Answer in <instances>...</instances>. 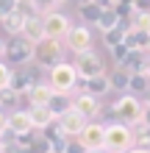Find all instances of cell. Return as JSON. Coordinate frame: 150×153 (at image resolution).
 <instances>
[{"mask_svg":"<svg viewBox=\"0 0 150 153\" xmlns=\"http://www.w3.org/2000/svg\"><path fill=\"white\" fill-rule=\"evenodd\" d=\"M78 73H75V64L69 61H61L53 70H47V86L53 89L56 95H72L78 89Z\"/></svg>","mask_w":150,"mask_h":153,"instance_id":"cell-1","label":"cell"},{"mask_svg":"<svg viewBox=\"0 0 150 153\" xmlns=\"http://www.w3.org/2000/svg\"><path fill=\"white\" fill-rule=\"evenodd\" d=\"M136 145L134 131L125 123H109L106 125V153H128Z\"/></svg>","mask_w":150,"mask_h":153,"instance_id":"cell-2","label":"cell"},{"mask_svg":"<svg viewBox=\"0 0 150 153\" xmlns=\"http://www.w3.org/2000/svg\"><path fill=\"white\" fill-rule=\"evenodd\" d=\"M64 56V42L58 39H45L39 45H33V64L42 67V70H53L56 64H61Z\"/></svg>","mask_w":150,"mask_h":153,"instance_id":"cell-3","label":"cell"},{"mask_svg":"<svg viewBox=\"0 0 150 153\" xmlns=\"http://www.w3.org/2000/svg\"><path fill=\"white\" fill-rule=\"evenodd\" d=\"M142 111H145V106L139 103V97H134V95H120L117 100H114V106H111V114L120 117V123H125V125H134L139 117H142Z\"/></svg>","mask_w":150,"mask_h":153,"instance_id":"cell-4","label":"cell"},{"mask_svg":"<svg viewBox=\"0 0 150 153\" xmlns=\"http://www.w3.org/2000/svg\"><path fill=\"white\" fill-rule=\"evenodd\" d=\"M6 64L8 67H22V64H28V61H33V45L28 39H22V36H11V42L6 45Z\"/></svg>","mask_w":150,"mask_h":153,"instance_id":"cell-5","label":"cell"},{"mask_svg":"<svg viewBox=\"0 0 150 153\" xmlns=\"http://www.w3.org/2000/svg\"><path fill=\"white\" fill-rule=\"evenodd\" d=\"M75 73H78V78H83V81H89V78H98V75H106L103 59H100L95 50L78 53V59H75Z\"/></svg>","mask_w":150,"mask_h":153,"instance_id":"cell-6","label":"cell"},{"mask_svg":"<svg viewBox=\"0 0 150 153\" xmlns=\"http://www.w3.org/2000/svg\"><path fill=\"white\" fill-rule=\"evenodd\" d=\"M78 142L86 148V153H95V150H106V125L103 123H86V128L78 134Z\"/></svg>","mask_w":150,"mask_h":153,"instance_id":"cell-7","label":"cell"},{"mask_svg":"<svg viewBox=\"0 0 150 153\" xmlns=\"http://www.w3.org/2000/svg\"><path fill=\"white\" fill-rule=\"evenodd\" d=\"M42 22H45V36H47V39H58V42H64V36L69 33V28H72L69 17L61 14V11L45 14V17H42Z\"/></svg>","mask_w":150,"mask_h":153,"instance_id":"cell-8","label":"cell"},{"mask_svg":"<svg viewBox=\"0 0 150 153\" xmlns=\"http://www.w3.org/2000/svg\"><path fill=\"white\" fill-rule=\"evenodd\" d=\"M64 48H69L75 56H78V53L92 50V31L86 28V25H72L69 33L64 36Z\"/></svg>","mask_w":150,"mask_h":153,"instance_id":"cell-9","label":"cell"},{"mask_svg":"<svg viewBox=\"0 0 150 153\" xmlns=\"http://www.w3.org/2000/svg\"><path fill=\"white\" fill-rule=\"evenodd\" d=\"M72 109L81 114L86 123H89L92 117L100 114V100H98V97H92V95H86L83 89H78V92L72 95Z\"/></svg>","mask_w":150,"mask_h":153,"instance_id":"cell-10","label":"cell"},{"mask_svg":"<svg viewBox=\"0 0 150 153\" xmlns=\"http://www.w3.org/2000/svg\"><path fill=\"white\" fill-rule=\"evenodd\" d=\"M56 123L61 125V131H64L67 137H72V139H78V134H81V131L86 128V120H83V117L78 114L75 109H69L67 114H61Z\"/></svg>","mask_w":150,"mask_h":153,"instance_id":"cell-11","label":"cell"},{"mask_svg":"<svg viewBox=\"0 0 150 153\" xmlns=\"http://www.w3.org/2000/svg\"><path fill=\"white\" fill-rule=\"evenodd\" d=\"M8 131L14 134V137H31L33 134V125H31V117L28 111H11L8 114Z\"/></svg>","mask_w":150,"mask_h":153,"instance_id":"cell-12","label":"cell"},{"mask_svg":"<svg viewBox=\"0 0 150 153\" xmlns=\"http://www.w3.org/2000/svg\"><path fill=\"white\" fill-rule=\"evenodd\" d=\"M22 39H28L31 45H39V42H45V22H42V17H31V20H25V28L20 33Z\"/></svg>","mask_w":150,"mask_h":153,"instance_id":"cell-13","label":"cell"},{"mask_svg":"<svg viewBox=\"0 0 150 153\" xmlns=\"http://www.w3.org/2000/svg\"><path fill=\"white\" fill-rule=\"evenodd\" d=\"M28 117H31L33 131H45L50 123H56V117L50 114L47 106H28Z\"/></svg>","mask_w":150,"mask_h":153,"instance_id":"cell-14","label":"cell"},{"mask_svg":"<svg viewBox=\"0 0 150 153\" xmlns=\"http://www.w3.org/2000/svg\"><path fill=\"white\" fill-rule=\"evenodd\" d=\"M83 92L86 95H92V97H103V95H109L111 92V81H109V73L106 75H98V78H89V81H83Z\"/></svg>","mask_w":150,"mask_h":153,"instance_id":"cell-15","label":"cell"},{"mask_svg":"<svg viewBox=\"0 0 150 153\" xmlns=\"http://www.w3.org/2000/svg\"><path fill=\"white\" fill-rule=\"evenodd\" d=\"M28 103L31 106H47L50 103V97H53V89L47 86V81H39V84H33L31 89H28Z\"/></svg>","mask_w":150,"mask_h":153,"instance_id":"cell-16","label":"cell"},{"mask_svg":"<svg viewBox=\"0 0 150 153\" xmlns=\"http://www.w3.org/2000/svg\"><path fill=\"white\" fill-rule=\"evenodd\" d=\"M147 33L142 31H136V28H128L125 31V39H122V45L131 50V53H147Z\"/></svg>","mask_w":150,"mask_h":153,"instance_id":"cell-17","label":"cell"},{"mask_svg":"<svg viewBox=\"0 0 150 153\" xmlns=\"http://www.w3.org/2000/svg\"><path fill=\"white\" fill-rule=\"evenodd\" d=\"M33 84H39L33 73H22V70H14V73H11V84H8V86H11L17 95H28V89H31Z\"/></svg>","mask_w":150,"mask_h":153,"instance_id":"cell-18","label":"cell"},{"mask_svg":"<svg viewBox=\"0 0 150 153\" xmlns=\"http://www.w3.org/2000/svg\"><path fill=\"white\" fill-rule=\"evenodd\" d=\"M47 109H50V114L58 120L61 114H67L69 109H72V95H56V92H53L50 103H47Z\"/></svg>","mask_w":150,"mask_h":153,"instance_id":"cell-19","label":"cell"},{"mask_svg":"<svg viewBox=\"0 0 150 153\" xmlns=\"http://www.w3.org/2000/svg\"><path fill=\"white\" fill-rule=\"evenodd\" d=\"M78 14H81V20H83L81 25H86V28H89V25H95V28H98L103 8H98L95 3H89V6H78Z\"/></svg>","mask_w":150,"mask_h":153,"instance_id":"cell-20","label":"cell"},{"mask_svg":"<svg viewBox=\"0 0 150 153\" xmlns=\"http://www.w3.org/2000/svg\"><path fill=\"white\" fill-rule=\"evenodd\" d=\"M150 92V78L142 75V73H136V75H131V84H128V95H147Z\"/></svg>","mask_w":150,"mask_h":153,"instance_id":"cell-21","label":"cell"},{"mask_svg":"<svg viewBox=\"0 0 150 153\" xmlns=\"http://www.w3.org/2000/svg\"><path fill=\"white\" fill-rule=\"evenodd\" d=\"M109 81H111V89L128 95V84H131V73H128V70L117 67V70H114V75H109Z\"/></svg>","mask_w":150,"mask_h":153,"instance_id":"cell-22","label":"cell"},{"mask_svg":"<svg viewBox=\"0 0 150 153\" xmlns=\"http://www.w3.org/2000/svg\"><path fill=\"white\" fill-rule=\"evenodd\" d=\"M3 28H6V33H11V36H20L22 28H25V17L20 11H14L11 17H6V20H3Z\"/></svg>","mask_w":150,"mask_h":153,"instance_id":"cell-23","label":"cell"},{"mask_svg":"<svg viewBox=\"0 0 150 153\" xmlns=\"http://www.w3.org/2000/svg\"><path fill=\"white\" fill-rule=\"evenodd\" d=\"M145 59H147V53H128V59H125V64H122V70H128L131 75L142 73V70H145Z\"/></svg>","mask_w":150,"mask_h":153,"instance_id":"cell-24","label":"cell"},{"mask_svg":"<svg viewBox=\"0 0 150 153\" xmlns=\"http://www.w3.org/2000/svg\"><path fill=\"white\" fill-rule=\"evenodd\" d=\"M20 97H22V95H17L11 86L3 89V92H0V109H3V111H17V106H20Z\"/></svg>","mask_w":150,"mask_h":153,"instance_id":"cell-25","label":"cell"},{"mask_svg":"<svg viewBox=\"0 0 150 153\" xmlns=\"http://www.w3.org/2000/svg\"><path fill=\"white\" fill-rule=\"evenodd\" d=\"M98 28H100V33L120 28V17H117V11H114V8H106V11L100 14V22H98Z\"/></svg>","mask_w":150,"mask_h":153,"instance_id":"cell-26","label":"cell"},{"mask_svg":"<svg viewBox=\"0 0 150 153\" xmlns=\"http://www.w3.org/2000/svg\"><path fill=\"white\" fill-rule=\"evenodd\" d=\"M122 39H125V31H122V28H114V31H106L103 33V45L109 50H114L117 45H122Z\"/></svg>","mask_w":150,"mask_h":153,"instance_id":"cell-27","label":"cell"},{"mask_svg":"<svg viewBox=\"0 0 150 153\" xmlns=\"http://www.w3.org/2000/svg\"><path fill=\"white\" fill-rule=\"evenodd\" d=\"M131 28H136V31L150 36V11L147 14H131Z\"/></svg>","mask_w":150,"mask_h":153,"instance_id":"cell-28","label":"cell"},{"mask_svg":"<svg viewBox=\"0 0 150 153\" xmlns=\"http://www.w3.org/2000/svg\"><path fill=\"white\" fill-rule=\"evenodd\" d=\"M31 153H53V145L42 137V134L39 137H31Z\"/></svg>","mask_w":150,"mask_h":153,"instance_id":"cell-29","label":"cell"},{"mask_svg":"<svg viewBox=\"0 0 150 153\" xmlns=\"http://www.w3.org/2000/svg\"><path fill=\"white\" fill-rule=\"evenodd\" d=\"M17 11H20L25 20H31V17H39L36 6H33V0H20V3H17Z\"/></svg>","mask_w":150,"mask_h":153,"instance_id":"cell-30","label":"cell"},{"mask_svg":"<svg viewBox=\"0 0 150 153\" xmlns=\"http://www.w3.org/2000/svg\"><path fill=\"white\" fill-rule=\"evenodd\" d=\"M11 73H14V70L8 67L6 61H0V92L8 89V84H11Z\"/></svg>","mask_w":150,"mask_h":153,"instance_id":"cell-31","label":"cell"},{"mask_svg":"<svg viewBox=\"0 0 150 153\" xmlns=\"http://www.w3.org/2000/svg\"><path fill=\"white\" fill-rule=\"evenodd\" d=\"M128 48H125V45H117V48H114L111 50V59H114V64H117V67H122V64H125V59H128Z\"/></svg>","mask_w":150,"mask_h":153,"instance_id":"cell-32","label":"cell"},{"mask_svg":"<svg viewBox=\"0 0 150 153\" xmlns=\"http://www.w3.org/2000/svg\"><path fill=\"white\" fill-rule=\"evenodd\" d=\"M17 11V0H0V22Z\"/></svg>","mask_w":150,"mask_h":153,"instance_id":"cell-33","label":"cell"},{"mask_svg":"<svg viewBox=\"0 0 150 153\" xmlns=\"http://www.w3.org/2000/svg\"><path fill=\"white\" fill-rule=\"evenodd\" d=\"M131 8H134V14H147L150 11V0H131Z\"/></svg>","mask_w":150,"mask_h":153,"instance_id":"cell-34","label":"cell"},{"mask_svg":"<svg viewBox=\"0 0 150 153\" xmlns=\"http://www.w3.org/2000/svg\"><path fill=\"white\" fill-rule=\"evenodd\" d=\"M64 153H86V148H83L78 139H69V142H67V148H64Z\"/></svg>","mask_w":150,"mask_h":153,"instance_id":"cell-35","label":"cell"},{"mask_svg":"<svg viewBox=\"0 0 150 153\" xmlns=\"http://www.w3.org/2000/svg\"><path fill=\"white\" fill-rule=\"evenodd\" d=\"M6 131H8V114H6L3 109H0V137H3Z\"/></svg>","mask_w":150,"mask_h":153,"instance_id":"cell-36","label":"cell"},{"mask_svg":"<svg viewBox=\"0 0 150 153\" xmlns=\"http://www.w3.org/2000/svg\"><path fill=\"white\" fill-rule=\"evenodd\" d=\"M128 153H150V148H139V145H134Z\"/></svg>","mask_w":150,"mask_h":153,"instance_id":"cell-37","label":"cell"},{"mask_svg":"<svg viewBox=\"0 0 150 153\" xmlns=\"http://www.w3.org/2000/svg\"><path fill=\"white\" fill-rule=\"evenodd\" d=\"M142 75H147V78H150V56L145 59V70H142Z\"/></svg>","mask_w":150,"mask_h":153,"instance_id":"cell-38","label":"cell"},{"mask_svg":"<svg viewBox=\"0 0 150 153\" xmlns=\"http://www.w3.org/2000/svg\"><path fill=\"white\" fill-rule=\"evenodd\" d=\"M3 56H6V42H3V36H0V61H3Z\"/></svg>","mask_w":150,"mask_h":153,"instance_id":"cell-39","label":"cell"},{"mask_svg":"<svg viewBox=\"0 0 150 153\" xmlns=\"http://www.w3.org/2000/svg\"><path fill=\"white\" fill-rule=\"evenodd\" d=\"M53 3H56V6H64V3H67V0H53Z\"/></svg>","mask_w":150,"mask_h":153,"instance_id":"cell-40","label":"cell"},{"mask_svg":"<svg viewBox=\"0 0 150 153\" xmlns=\"http://www.w3.org/2000/svg\"><path fill=\"white\" fill-rule=\"evenodd\" d=\"M145 106H147V109H150V92H147V103H145Z\"/></svg>","mask_w":150,"mask_h":153,"instance_id":"cell-41","label":"cell"},{"mask_svg":"<svg viewBox=\"0 0 150 153\" xmlns=\"http://www.w3.org/2000/svg\"><path fill=\"white\" fill-rule=\"evenodd\" d=\"M147 56H150V39H147Z\"/></svg>","mask_w":150,"mask_h":153,"instance_id":"cell-42","label":"cell"},{"mask_svg":"<svg viewBox=\"0 0 150 153\" xmlns=\"http://www.w3.org/2000/svg\"><path fill=\"white\" fill-rule=\"evenodd\" d=\"M95 153H106V150H95Z\"/></svg>","mask_w":150,"mask_h":153,"instance_id":"cell-43","label":"cell"},{"mask_svg":"<svg viewBox=\"0 0 150 153\" xmlns=\"http://www.w3.org/2000/svg\"><path fill=\"white\" fill-rule=\"evenodd\" d=\"M111 3H117V0H111Z\"/></svg>","mask_w":150,"mask_h":153,"instance_id":"cell-44","label":"cell"},{"mask_svg":"<svg viewBox=\"0 0 150 153\" xmlns=\"http://www.w3.org/2000/svg\"><path fill=\"white\" fill-rule=\"evenodd\" d=\"M17 3H20V0H17Z\"/></svg>","mask_w":150,"mask_h":153,"instance_id":"cell-45","label":"cell"}]
</instances>
